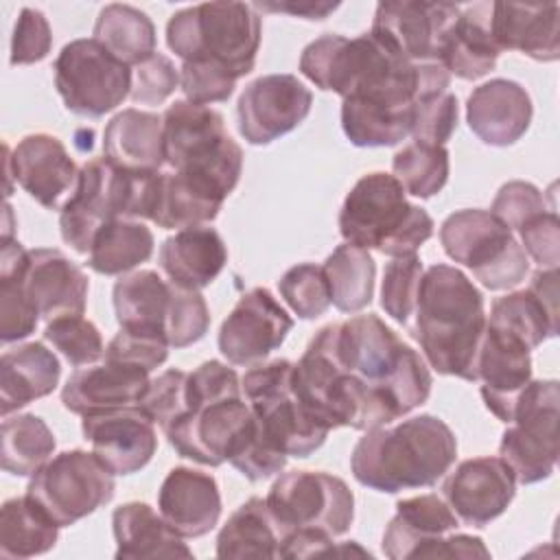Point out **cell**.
Wrapping results in <instances>:
<instances>
[{
  "label": "cell",
  "mask_w": 560,
  "mask_h": 560,
  "mask_svg": "<svg viewBox=\"0 0 560 560\" xmlns=\"http://www.w3.org/2000/svg\"><path fill=\"white\" fill-rule=\"evenodd\" d=\"M236 77L219 66L203 61H184L179 68V88L186 101L210 105L228 101L236 88Z\"/></svg>",
  "instance_id": "obj_51"
},
{
  "label": "cell",
  "mask_w": 560,
  "mask_h": 560,
  "mask_svg": "<svg viewBox=\"0 0 560 560\" xmlns=\"http://www.w3.org/2000/svg\"><path fill=\"white\" fill-rule=\"evenodd\" d=\"M57 440L48 424L35 413L4 416L2 420V468L15 477L37 472L55 453Z\"/></svg>",
  "instance_id": "obj_43"
},
{
  "label": "cell",
  "mask_w": 560,
  "mask_h": 560,
  "mask_svg": "<svg viewBox=\"0 0 560 560\" xmlns=\"http://www.w3.org/2000/svg\"><path fill=\"white\" fill-rule=\"evenodd\" d=\"M422 273L424 267L418 254L394 256L385 265L381 284V306L392 319H396L402 326H407L413 315Z\"/></svg>",
  "instance_id": "obj_45"
},
{
  "label": "cell",
  "mask_w": 560,
  "mask_h": 560,
  "mask_svg": "<svg viewBox=\"0 0 560 560\" xmlns=\"http://www.w3.org/2000/svg\"><path fill=\"white\" fill-rule=\"evenodd\" d=\"M293 368L289 359L254 365L241 376V387L267 442L287 457H308L330 429L295 396Z\"/></svg>",
  "instance_id": "obj_10"
},
{
  "label": "cell",
  "mask_w": 560,
  "mask_h": 560,
  "mask_svg": "<svg viewBox=\"0 0 560 560\" xmlns=\"http://www.w3.org/2000/svg\"><path fill=\"white\" fill-rule=\"evenodd\" d=\"M0 273H15L28 302L48 322L85 311L88 276L59 249H24L15 238L2 241Z\"/></svg>",
  "instance_id": "obj_17"
},
{
  "label": "cell",
  "mask_w": 560,
  "mask_h": 560,
  "mask_svg": "<svg viewBox=\"0 0 560 560\" xmlns=\"http://www.w3.org/2000/svg\"><path fill=\"white\" fill-rule=\"evenodd\" d=\"M313 94L293 74H265L245 85L236 103L238 131L249 144H269L311 112Z\"/></svg>",
  "instance_id": "obj_19"
},
{
  "label": "cell",
  "mask_w": 560,
  "mask_h": 560,
  "mask_svg": "<svg viewBox=\"0 0 560 560\" xmlns=\"http://www.w3.org/2000/svg\"><path fill=\"white\" fill-rule=\"evenodd\" d=\"M149 372L125 361H109L77 370L61 389V402L77 416H90L140 405L149 389Z\"/></svg>",
  "instance_id": "obj_26"
},
{
  "label": "cell",
  "mask_w": 560,
  "mask_h": 560,
  "mask_svg": "<svg viewBox=\"0 0 560 560\" xmlns=\"http://www.w3.org/2000/svg\"><path fill=\"white\" fill-rule=\"evenodd\" d=\"M413 107L368 98H341V129L354 147H394L411 136Z\"/></svg>",
  "instance_id": "obj_38"
},
{
  "label": "cell",
  "mask_w": 560,
  "mask_h": 560,
  "mask_svg": "<svg viewBox=\"0 0 560 560\" xmlns=\"http://www.w3.org/2000/svg\"><path fill=\"white\" fill-rule=\"evenodd\" d=\"M407 328L438 374L477 381L486 308L481 291L464 271L442 262L424 269Z\"/></svg>",
  "instance_id": "obj_3"
},
{
  "label": "cell",
  "mask_w": 560,
  "mask_h": 560,
  "mask_svg": "<svg viewBox=\"0 0 560 560\" xmlns=\"http://www.w3.org/2000/svg\"><path fill=\"white\" fill-rule=\"evenodd\" d=\"M160 171H127L103 158L79 168L74 192L59 210L61 238L90 254L98 230L114 219H151Z\"/></svg>",
  "instance_id": "obj_6"
},
{
  "label": "cell",
  "mask_w": 560,
  "mask_h": 560,
  "mask_svg": "<svg viewBox=\"0 0 560 560\" xmlns=\"http://www.w3.org/2000/svg\"><path fill=\"white\" fill-rule=\"evenodd\" d=\"M545 210H553V208H547L545 195L534 184L523 179H512L503 184L490 208V212L499 221H503L512 232Z\"/></svg>",
  "instance_id": "obj_54"
},
{
  "label": "cell",
  "mask_w": 560,
  "mask_h": 560,
  "mask_svg": "<svg viewBox=\"0 0 560 560\" xmlns=\"http://www.w3.org/2000/svg\"><path fill=\"white\" fill-rule=\"evenodd\" d=\"M490 35L499 50H518L536 61L560 57V7L547 4H490Z\"/></svg>",
  "instance_id": "obj_29"
},
{
  "label": "cell",
  "mask_w": 560,
  "mask_h": 560,
  "mask_svg": "<svg viewBox=\"0 0 560 560\" xmlns=\"http://www.w3.org/2000/svg\"><path fill=\"white\" fill-rule=\"evenodd\" d=\"M59 525L28 497H13L0 510V556L33 558L57 545Z\"/></svg>",
  "instance_id": "obj_39"
},
{
  "label": "cell",
  "mask_w": 560,
  "mask_h": 560,
  "mask_svg": "<svg viewBox=\"0 0 560 560\" xmlns=\"http://www.w3.org/2000/svg\"><path fill=\"white\" fill-rule=\"evenodd\" d=\"M300 72L324 92L411 107L446 92L451 74L442 63H411L372 33L352 39L324 33L300 55Z\"/></svg>",
  "instance_id": "obj_2"
},
{
  "label": "cell",
  "mask_w": 560,
  "mask_h": 560,
  "mask_svg": "<svg viewBox=\"0 0 560 560\" xmlns=\"http://www.w3.org/2000/svg\"><path fill=\"white\" fill-rule=\"evenodd\" d=\"M490 328L503 330L521 339L529 350L558 335V267L538 269L532 282L523 291L494 298L490 315H486Z\"/></svg>",
  "instance_id": "obj_24"
},
{
  "label": "cell",
  "mask_w": 560,
  "mask_h": 560,
  "mask_svg": "<svg viewBox=\"0 0 560 560\" xmlns=\"http://www.w3.org/2000/svg\"><path fill=\"white\" fill-rule=\"evenodd\" d=\"M4 197L11 195L9 182L15 179L46 210H61L79 179L74 160L63 142L50 133L24 136L13 151L4 144Z\"/></svg>",
  "instance_id": "obj_20"
},
{
  "label": "cell",
  "mask_w": 560,
  "mask_h": 560,
  "mask_svg": "<svg viewBox=\"0 0 560 560\" xmlns=\"http://www.w3.org/2000/svg\"><path fill=\"white\" fill-rule=\"evenodd\" d=\"M112 532L118 560L192 558V551L149 503L129 501L114 510Z\"/></svg>",
  "instance_id": "obj_31"
},
{
  "label": "cell",
  "mask_w": 560,
  "mask_h": 560,
  "mask_svg": "<svg viewBox=\"0 0 560 560\" xmlns=\"http://www.w3.org/2000/svg\"><path fill=\"white\" fill-rule=\"evenodd\" d=\"M278 291L300 319H315L330 306V287L326 273L315 262H302L282 273Z\"/></svg>",
  "instance_id": "obj_46"
},
{
  "label": "cell",
  "mask_w": 560,
  "mask_h": 560,
  "mask_svg": "<svg viewBox=\"0 0 560 560\" xmlns=\"http://www.w3.org/2000/svg\"><path fill=\"white\" fill-rule=\"evenodd\" d=\"M521 247L540 269H556L560 262V221L556 210H545L529 221H525L518 230Z\"/></svg>",
  "instance_id": "obj_55"
},
{
  "label": "cell",
  "mask_w": 560,
  "mask_h": 560,
  "mask_svg": "<svg viewBox=\"0 0 560 560\" xmlns=\"http://www.w3.org/2000/svg\"><path fill=\"white\" fill-rule=\"evenodd\" d=\"M322 269L330 287V304L341 313H357L372 302L376 262L368 249L343 243L328 254Z\"/></svg>",
  "instance_id": "obj_42"
},
{
  "label": "cell",
  "mask_w": 560,
  "mask_h": 560,
  "mask_svg": "<svg viewBox=\"0 0 560 560\" xmlns=\"http://www.w3.org/2000/svg\"><path fill=\"white\" fill-rule=\"evenodd\" d=\"M153 232L133 219L105 223L92 241L88 267L101 276H125L153 254Z\"/></svg>",
  "instance_id": "obj_40"
},
{
  "label": "cell",
  "mask_w": 560,
  "mask_h": 560,
  "mask_svg": "<svg viewBox=\"0 0 560 560\" xmlns=\"http://www.w3.org/2000/svg\"><path fill=\"white\" fill-rule=\"evenodd\" d=\"M392 168L405 192L429 199L438 195L448 179V151L446 147L411 142L394 155Z\"/></svg>",
  "instance_id": "obj_44"
},
{
  "label": "cell",
  "mask_w": 560,
  "mask_h": 560,
  "mask_svg": "<svg viewBox=\"0 0 560 560\" xmlns=\"http://www.w3.org/2000/svg\"><path fill=\"white\" fill-rule=\"evenodd\" d=\"M164 162L175 171L208 182L225 197L243 171V149L225 131L223 116L190 101H175L164 116Z\"/></svg>",
  "instance_id": "obj_9"
},
{
  "label": "cell",
  "mask_w": 560,
  "mask_h": 560,
  "mask_svg": "<svg viewBox=\"0 0 560 560\" xmlns=\"http://www.w3.org/2000/svg\"><path fill=\"white\" fill-rule=\"evenodd\" d=\"M171 295L173 284L162 280L158 271L140 269L120 276L112 289L114 313L120 330L166 341Z\"/></svg>",
  "instance_id": "obj_32"
},
{
  "label": "cell",
  "mask_w": 560,
  "mask_h": 560,
  "mask_svg": "<svg viewBox=\"0 0 560 560\" xmlns=\"http://www.w3.org/2000/svg\"><path fill=\"white\" fill-rule=\"evenodd\" d=\"M560 385L556 378L529 381L514 405L499 455L523 486L551 477L558 464Z\"/></svg>",
  "instance_id": "obj_12"
},
{
  "label": "cell",
  "mask_w": 560,
  "mask_h": 560,
  "mask_svg": "<svg viewBox=\"0 0 560 560\" xmlns=\"http://www.w3.org/2000/svg\"><path fill=\"white\" fill-rule=\"evenodd\" d=\"M262 37V20L245 2H203L171 15L166 44L182 61H203L232 72L249 74Z\"/></svg>",
  "instance_id": "obj_8"
},
{
  "label": "cell",
  "mask_w": 560,
  "mask_h": 560,
  "mask_svg": "<svg viewBox=\"0 0 560 560\" xmlns=\"http://www.w3.org/2000/svg\"><path fill=\"white\" fill-rule=\"evenodd\" d=\"M168 343L164 339H153L144 335H133L127 330H118L116 337L105 348V359L125 361L131 365H140L147 372L160 368L168 357Z\"/></svg>",
  "instance_id": "obj_56"
},
{
  "label": "cell",
  "mask_w": 560,
  "mask_h": 560,
  "mask_svg": "<svg viewBox=\"0 0 560 560\" xmlns=\"http://www.w3.org/2000/svg\"><path fill=\"white\" fill-rule=\"evenodd\" d=\"M173 284V282H171ZM210 326V311L197 289L173 284L171 308L166 317V341L171 348H186L203 339Z\"/></svg>",
  "instance_id": "obj_48"
},
{
  "label": "cell",
  "mask_w": 560,
  "mask_h": 560,
  "mask_svg": "<svg viewBox=\"0 0 560 560\" xmlns=\"http://www.w3.org/2000/svg\"><path fill=\"white\" fill-rule=\"evenodd\" d=\"M252 420L238 374L221 361H203L186 374L184 411L162 433L179 457L221 466Z\"/></svg>",
  "instance_id": "obj_5"
},
{
  "label": "cell",
  "mask_w": 560,
  "mask_h": 560,
  "mask_svg": "<svg viewBox=\"0 0 560 560\" xmlns=\"http://www.w3.org/2000/svg\"><path fill=\"white\" fill-rule=\"evenodd\" d=\"M457 96L448 90L416 101L411 136L413 142L444 147L457 127Z\"/></svg>",
  "instance_id": "obj_49"
},
{
  "label": "cell",
  "mask_w": 560,
  "mask_h": 560,
  "mask_svg": "<svg viewBox=\"0 0 560 560\" xmlns=\"http://www.w3.org/2000/svg\"><path fill=\"white\" fill-rule=\"evenodd\" d=\"M177 85H179L177 68L166 55L155 52L142 63L133 66L129 96L133 103H140V105H160L175 92Z\"/></svg>",
  "instance_id": "obj_52"
},
{
  "label": "cell",
  "mask_w": 560,
  "mask_h": 560,
  "mask_svg": "<svg viewBox=\"0 0 560 560\" xmlns=\"http://www.w3.org/2000/svg\"><path fill=\"white\" fill-rule=\"evenodd\" d=\"M459 15L451 2H378L370 33L411 63H440L444 37Z\"/></svg>",
  "instance_id": "obj_18"
},
{
  "label": "cell",
  "mask_w": 560,
  "mask_h": 560,
  "mask_svg": "<svg viewBox=\"0 0 560 560\" xmlns=\"http://www.w3.org/2000/svg\"><path fill=\"white\" fill-rule=\"evenodd\" d=\"M228 247L214 228L177 230L160 245V267L168 282L201 291L223 271Z\"/></svg>",
  "instance_id": "obj_30"
},
{
  "label": "cell",
  "mask_w": 560,
  "mask_h": 560,
  "mask_svg": "<svg viewBox=\"0 0 560 560\" xmlns=\"http://www.w3.org/2000/svg\"><path fill=\"white\" fill-rule=\"evenodd\" d=\"M440 243L451 260L468 267L490 291L512 289L527 276L525 249L490 210L466 208L448 214L440 225Z\"/></svg>",
  "instance_id": "obj_11"
},
{
  "label": "cell",
  "mask_w": 560,
  "mask_h": 560,
  "mask_svg": "<svg viewBox=\"0 0 560 560\" xmlns=\"http://www.w3.org/2000/svg\"><path fill=\"white\" fill-rule=\"evenodd\" d=\"M499 55L501 50L490 35V4L459 9L440 52V63L446 72L464 81H475L494 70Z\"/></svg>",
  "instance_id": "obj_35"
},
{
  "label": "cell",
  "mask_w": 560,
  "mask_h": 560,
  "mask_svg": "<svg viewBox=\"0 0 560 560\" xmlns=\"http://www.w3.org/2000/svg\"><path fill=\"white\" fill-rule=\"evenodd\" d=\"M265 501L280 538L295 532H317L335 538L346 534L354 518V494L348 483L322 470L280 475Z\"/></svg>",
  "instance_id": "obj_13"
},
{
  "label": "cell",
  "mask_w": 560,
  "mask_h": 560,
  "mask_svg": "<svg viewBox=\"0 0 560 560\" xmlns=\"http://www.w3.org/2000/svg\"><path fill=\"white\" fill-rule=\"evenodd\" d=\"M55 88L68 112L101 118L131 92V70L94 37L68 42L55 59Z\"/></svg>",
  "instance_id": "obj_16"
},
{
  "label": "cell",
  "mask_w": 560,
  "mask_h": 560,
  "mask_svg": "<svg viewBox=\"0 0 560 560\" xmlns=\"http://www.w3.org/2000/svg\"><path fill=\"white\" fill-rule=\"evenodd\" d=\"M94 39L127 66H138L155 55V26L131 4H107L94 22Z\"/></svg>",
  "instance_id": "obj_41"
},
{
  "label": "cell",
  "mask_w": 560,
  "mask_h": 560,
  "mask_svg": "<svg viewBox=\"0 0 560 560\" xmlns=\"http://www.w3.org/2000/svg\"><path fill=\"white\" fill-rule=\"evenodd\" d=\"M103 153L127 171H160L164 164V122L136 107L118 112L103 131Z\"/></svg>",
  "instance_id": "obj_34"
},
{
  "label": "cell",
  "mask_w": 560,
  "mask_h": 560,
  "mask_svg": "<svg viewBox=\"0 0 560 560\" xmlns=\"http://www.w3.org/2000/svg\"><path fill=\"white\" fill-rule=\"evenodd\" d=\"M114 492V472L94 453L81 448L50 457L26 486V494L59 527H70L96 512L112 501Z\"/></svg>",
  "instance_id": "obj_14"
},
{
  "label": "cell",
  "mask_w": 560,
  "mask_h": 560,
  "mask_svg": "<svg viewBox=\"0 0 560 560\" xmlns=\"http://www.w3.org/2000/svg\"><path fill=\"white\" fill-rule=\"evenodd\" d=\"M402 184L389 173H368L350 188L339 210L346 243L385 256L416 254L433 236V219L405 197Z\"/></svg>",
  "instance_id": "obj_7"
},
{
  "label": "cell",
  "mask_w": 560,
  "mask_h": 560,
  "mask_svg": "<svg viewBox=\"0 0 560 560\" xmlns=\"http://www.w3.org/2000/svg\"><path fill=\"white\" fill-rule=\"evenodd\" d=\"M61 376L59 359L39 341L11 348L0 359V413L52 394Z\"/></svg>",
  "instance_id": "obj_33"
},
{
  "label": "cell",
  "mask_w": 560,
  "mask_h": 560,
  "mask_svg": "<svg viewBox=\"0 0 560 560\" xmlns=\"http://www.w3.org/2000/svg\"><path fill=\"white\" fill-rule=\"evenodd\" d=\"M457 457L451 427L431 413L407 418L394 427H374L359 438L350 455L354 479L376 492L433 486Z\"/></svg>",
  "instance_id": "obj_4"
},
{
  "label": "cell",
  "mask_w": 560,
  "mask_h": 560,
  "mask_svg": "<svg viewBox=\"0 0 560 560\" xmlns=\"http://www.w3.org/2000/svg\"><path fill=\"white\" fill-rule=\"evenodd\" d=\"M293 328V317L265 287L238 298L219 328V350L232 365H252L280 348Z\"/></svg>",
  "instance_id": "obj_21"
},
{
  "label": "cell",
  "mask_w": 560,
  "mask_h": 560,
  "mask_svg": "<svg viewBox=\"0 0 560 560\" xmlns=\"http://www.w3.org/2000/svg\"><path fill=\"white\" fill-rule=\"evenodd\" d=\"M158 510L179 536H206L217 527L221 516L217 479L188 466L171 468L158 490Z\"/></svg>",
  "instance_id": "obj_28"
},
{
  "label": "cell",
  "mask_w": 560,
  "mask_h": 560,
  "mask_svg": "<svg viewBox=\"0 0 560 560\" xmlns=\"http://www.w3.org/2000/svg\"><path fill=\"white\" fill-rule=\"evenodd\" d=\"M532 98L512 79H490L477 85L466 101L470 131L490 147H510L525 136L532 122Z\"/></svg>",
  "instance_id": "obj_27"
},
{
  "label": "cell",
  "mask_w": 560,
  "mask_h": 560,
  "mask_svg": "<svg viewBox=\"0 0 560 560\" xmlns=\"http://www.w3.org/2000/svg\"><path fill=\"white\" fill-rule=\"evenodd\" d=\"M298 398L332 431L385 427L431 394L424 359L378 315L322 326L293 370Z\"/></svg>",
  "instance_id": "obj_1"
},
{
  "label": "cell",
  "mask_w": 560,
  "mask_h": 560,
  "mask_svg": "<svg viewBox=\"0 0 560 560\" xmlns=\"http://www.w3.org/2000/svg\"><path fill=\"white\" fill-rule=\"evenodd\" d=\"M52 48V31L46 15L24 7L15 20L11 35V66H26L46 59Z\"/></svg>",
  "instance_id": "obj_53"
},
{
  "label": "cell",
  "mask_w": 560,
  "mask_h": 560,
  "mask_svg": "<svg viewBox=\"0 0 560 560\" xmlns=\"http://www.w3.org/2000/svg\"><path fill=\"white\" fill-rule=\"evenodd\" d=\"M81 431L92 444V453L114 475L142 470L158 451L155 422L140 405L83 416Z\"/></svg>",
  "instance_id": "obj_23"
},
{
  "label": "cell",
  "mask_w": 560,
  "mask_h": 560,
  "mask_svg": "<svg viewBox=\"0 0 560 560\" xmlns=\"http://www.w3.org/2000/svg\"><path fill=\"white\" fill-rule=\"evenodd\" d=\"M280 529L267 501L241 503L217 536V558H280Z\"/></svg>",
  "instance_id": "obj_37"
},
{
  "label": "cell",
  "mask_w": 560,
  "mask_h": 560,
  "mask_svg": "<svg viewBox=\"0 0 560 560\" xmlns=\"http://www.w3.org/2000/svg\"><path fill=\"white\" fill-rule=\"evenodd\" d=\"M529 348L497 328L486 324L477 357V381H481V398L490 413L501 422L512 420V411L521 389L532 381Z\"/></svg>",
  "instance_id": "obj_25"
},
{
  "label": "cell",
  "mask_w": 560,
  "mask_h": 560,
  "mask_svg": "<svg viewBox=\"0 0 560 560\" xmlns=\"http://www.w3.org/2000/svg\"><path fill=\"white\" fill-rule=\"evenodd\" d=\"M459 525L446 501L420 494L396 503V514L383 532V553L405 558H490L479 536L451 534Z\"/></svg>",
  "instance_id": "obj_15"
},
{
  "label": "cell",
  "mask_w": 560,
  "mask_h": 560,
  "mask_svg": "<svg viewBox=\"0 0 560 560\" xmlns=\"http://www.w3.org/2000/svg\"><path fill=\"white\" fill-rule=\"evenodd\" d=\"M44 339L50 341L70 365H92L105 357V346L98 328L81 315L55 317L44 328Z\"/></svg>",
  "instance_id": "obj_47"
},
{
  "label": "cell",
  "mask_w": 560,
  "mask_h": 560,
  "mask_svg": "<svg viewBox=\"0 0 560 560\" xmlns=\"http://www.w3.org/2000/svg\"><path fill=\"white\" fill-rule=\"evenodd\" d=\"M39 313L24 295L15 273H0V341L11 343L28 337L37 328Z\"/></svg>",
  "instance_id": "obj_50"
},
{
  "label": "cell",
  "mask_w": 560,
  "mask_h": 560,
  "mask_svg": "<svg viewBox=\"0 0 560 560\" xmlns=\"http://www.w3.org/2000/svg\"><path fill=\"white\" fill-rule=\"evenodd\" d=\"M442 494L464 525L486 527L512 503L516 479L501 457H472L444 479Z\"/></svg>",
  "instance_id": "obj_22"
},
{
  "label": "cell",
  "mask_w": 560,
  "mask_h": 560,
  "mask_svg": "<svg viewBox=\"0 0 560 560\" xmlns=\"http://www.w3.org/2000/svg\"><path fill=\"white\" fill-rule=\"evenodd\" d=\"M254 9L260 11H271V13H289L293 18L302 20H326L335 9H339V2H254Z\"/></svg>",
  "instance_id": "obj_57"
},
{
  "label": "cell",
  "mask_w": 560,
  "mask_h": 560,
  "mask_svg": "<svg viewBox=\"0 0 560 560\" xmlns=\"http://www.w3.org/2000/svg\"><path fill=\"white\" fill-rule=\"evenodd\" d=\"M225 195L208 182L175 171L160 173L149 221L164 230L199 228L217 219Z\"/></svg>",
  "instance_id": "obj_36"
}]
</instances>
